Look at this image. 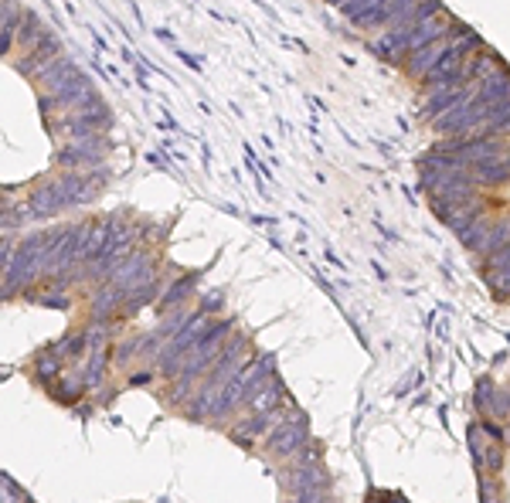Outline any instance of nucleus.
<instances>
[{
    "mask_svg": "<svg viewBox=\"0 0 510 503\" xmlns=\"http://www.w3.org/2000/svg\"><path fill=\"white\" fill-rule=\"evenodd\" d=\"M191 289H194V276H187V279H181V286H174V293H170L167 300H164V310H170L174 303L184 300V296H187V293H191Z\"/></svg>",
    "mask_w": 510,
    "mask_h": 503,
    "instance_id": "14",
    "label": "nucleus"
},
{
    "mask_svg": "<svg viewBox=\"0 0 510 503\" xmlns=\"http://www.w3.org/2000/svg\"><path fill=\"white\" fill-rule=\"evenodd\" d=\"M58 55H65V51H62V38H58V34H48V38H45L38 48L24 51V55H21V58H14L11 65H14L24 79H34V75L48 65L51 58H58Z\"/></svg>",
    "mask_w": 510,
    "mask_h": 503,
    "instance_id": "5",
    "label": "nucleus"
},
{
    "mask_svg": "<svg viewBox=\"0 0 510 503\" xmlns=\"http://www.w3.org/2000/svg\"><path fill=\"white\" fill-rule=\"evenodd\" d=\"M480 102H483V106H504V102H510L507 65L500 68V72H493L490 79H483V82H480Z\"/></svg>",
    "mask_w": 510,
    "mask_h": 503,
    "instance_id": "9",
    "label": "nucleus"
},
{
    "mask_svg": "<svg viewBox=\"0 0 510 503\" xmlns=\"http://www.w3.org/2000/svg\"><path fill=\"white\" fill-rule=\"evenodd\" d=\"M300 436H303L300 429H283V432H276V436H272V442H269V453H272V456H286V453H293V449L300 446V442H296V439H300Z\"/></svg>",
    "mask_w": 510,
    "mask_h": 503,
    "instance_id": "13",
    "label": "nucleus"
},
{
    "mask_svg": "<svg viewBox=\"0 0 510 503\" xmlns=\"http://www.w3.org/2000/svg\"><path fill=\"white\" fill-rule=\"evenodd\" d=\"M473 177L480 191H497V187L510 184V157H493L473 167Z\"/></svg>",
    "mask_w": 510,
    "mask_h": 503,
    "instance_id": "7",
    "label": "nucleus"
},
{
    "mask_svg": "<svg viewBox=\"0 0 510 503\" xmlns=\"http://www.w3.org/2000/svg\"><path fill=\"white\" fill-rule=\"evenodd\" d=\"M463 28V24H459ZM459 28H453V31L446 34V38H439V41H432V45H425V48H419V51H412L405 58V75L408 79H415V82H422L425 75L432 72V68L439 65V58L449 51V45H453V38H456V31Z\"/></svg>",
    "mask_w": 510,
    "mask_h": 503,
    "instance_id": "3",
    "label": "nucleus"
},
{
    "mask_svg": "<svg viewBox=\"0 0 510 503\" xmlns=\"http://www.w3.org/2000/svg\"><path fill=\"white\" fill-rule=\"evenodd\" d=\"M21 21H24V7L17 0H4V7H0V51H4V58H11V41H17Z\"/></svg>",
    "mask_w": 510,
    "mask_h": 503,
    "instance_id": "8",
    "label": "nucleus"
},
{
    "mask_svg": "<svg viewBox=\"0 0 510 503\" xmlns=\"http://www.w3.org/2000/svg\"><path fill=\"white\" fill-rule=\"evenodd\" d=\"M507 245H510V211L493 221V228L487 232V238H483V242H480L473 252H480L483 259H493L497 252H504Z\"/></svg>",
    "mask_w": 510,
    "mask_h": 503,
    "instance_id": "10",
    "label": "nucleus"
},
{
    "mask_svg": "<svg viewBox=\"0 0 510 503\" xmlns=\"http://www.w3.org/2000/svg\"><path fill=\"white\" fill-rule=\"evenodd\" d=\"M28 204H31V211L38 215V218H55V215L68 211L65 198H62V191L55 187V181H45L41 187H34Z\"/></svg>",
    "mask_w": 510,
    "mask_h": 503,
    "instance_id": "6",
    "label": "nucleus"
},
{
    "mask_svg": "<svg viewBox=\"0 0 510 503\" xmlns=\"http://www.w3.org/2000/svg\"><path fill=\"white\" fill-rule=\"evenodd\" d=\"M412 4H415V0H385V4L378 7V14H371L368 21H361L357 28H368V31H371V28H391L398 17H405V11Z\"/></svg>",
    "mask_w": 510,
    "mask_h": 503,
    "instance_id": "12",
    "label": "nucleus"
},
{
    "mask_svg": "<svg viewBox=\"0 0 510 503\" xmlns=\"http://www.w3.org/2000/svg\"><path fill=\"white\" fill-rule=\"evenodd\" d=\"M75 75H79L75 58H72V55H58V58H51L48 65L34 75L31 82L38 85V92H58V89H65Z\"/></svg>",
    "mask_w": 510,
    "mask_h": 503,
    "instance_id": "4",
    "label": "nucleus"
},
{
    "mask_svg": "<svg viewBox=\"0 0 510 503\" xmlns=\"http://www.w3.org/2000/svg\"><path fill=\"white\" fill-rule=\"evenodd\" d=\"M48 34H55V31H51V28L45 24V21H41V17L34 14V11H24L21 31H17V45H21V48H24V51L38 48V45H41Z\"/></svg>",
    "mask_w": 510,
    "mask_h": 503,
    "instance_id": "11",
    "label": "nucleus"
},
{
    "mask_svg": "<svg viewBox=\"0 0 510 503\" xmlns=\"http://www.w3.org/2000/svg\"><path fill=\"white\" fill-rule=\"evenodd\" d=\"M113 153V143L106 136H75V140H62L55 150V167L58 170H82L106 164V157Z\"/></svg>",
    "mask_w": 510,
    "mask_h": 503,
    "instance_id": "2",
    "label": "nucleus"
},
{
    "mask_svg": "<svg viewBox=\"0 0 510 503\" xmlns=\"http://www.w3.org/2000/svg\"><path fill=\"white\" fill-rule=\"evenodd\" d=\"M113 123H116V113L102 102V96L96 102H89L85 109H79V113H68V116H58L55 123H48L45 130H48L51 136H65V140H75V136H92L99 133L106 136L109 130H113Z\"/></svg>",
    "mask_w": 510,
    "mask_h": 503,
    "instance_id": "1",
    "label": "nucleus"
}]
</instances>
